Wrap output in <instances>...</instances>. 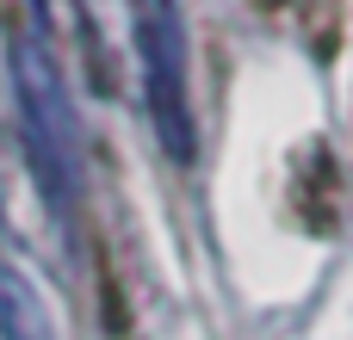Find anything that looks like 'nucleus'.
I'll use <instances>...</instances> for the list:
<instances>
[{
    "mask_svg": "<svg viewBox=\"0 0 353 340\" xmlns=\"http://www.w3.org/2000/svg\"><path fill=\"white\" fill-rule=\"evenodd\" d=\"M12 93H19V130H25V155L37 173V192L50 198L56 217L74 211L81 198V130H74V105L62 87L56 56L37 37L12 43Z\"/></svg>",
    "mask_w": 353,
    "mask_h": 340,
    "instance_id": "1",
    "label": "nucleus"
},
{
    "mask_svg": "<svg viewBox=\"0 0 353 340\" xmlns=\"http://www.w3.org/2000/svg\"><path fill=\"white\" fill-rule=\"evenodd\" d=\"M74 31L99 93L143 99V0H74Z\"/></svg>",
    "mask_w": 353,
    "mask_h": 340,
    "instance_id": "3",
    "label": "nucleus"
},
{
    "mask_svg": "<svg viewBox=\"0 0 353 340\" xmlns=\"http://www.w3.org/2000/svg\"><path fill=\"white\" fill-rule=\"evenodd\" d=\"M0 340H62L50 322V304L19 266H0Z\"/></svg>",
    "mask_w": 353,
    "mask_h": 340,
    "instance_id": "4",
    "label": "nucleus"
},
{
    "mask_svg": "<svg viewBox=\"0 0 353 340\" xmlns=\"http://www.w3.org/2000/svg\"><path fill=\"white\" fill-rule=\"evenodd\" d=\"M143 105L161 149L186 167L199 155V136H192V99H186V31L174 0H143Z\"/></svg>",
    "mask_w": 353,
    "mask_h": 340,
    "instance_id": "2",
    "label": "nucleus"
}]
</instances>
